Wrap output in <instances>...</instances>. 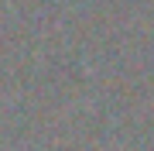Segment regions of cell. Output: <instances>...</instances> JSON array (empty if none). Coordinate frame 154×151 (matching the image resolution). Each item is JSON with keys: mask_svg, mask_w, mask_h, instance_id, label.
<instances>
[]
</instances>
